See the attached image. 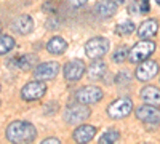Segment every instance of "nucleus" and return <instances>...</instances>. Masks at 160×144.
Returning a JSON list of instances; mask_svg holds the SVG:
<instances>
[{
  "label": "nucleus",
  "instance_id": "23",
  "mask_svg": "<svg viewBox=\"0 0 160 144\" xmlns=\"http://www.w3.org/2000/svg\"><path fill=\"white\" fill-rule=\"evenodd\" d=\"M118 139H120V133L117 132L115 128H109L106 133L101 135L99 142H101V144H111V142H117Z\"/></svg>",
  "mask_w": 160,
  "mask_h": 144
},
{
  "label": "nucleus",
  "instance_id": "28",
  "mask_svg": "<svg viewBox=\"0 0 160 144\" xmlns=\"http://www.w3.org/2000/svg\"><path fill=\"white\" fill-rule=\"evenodd\" d=\"M88 3V0H69V5L72 7V8H83L85 5Z\"/></svg>",
  "mask_w": 160,
  "mask_h": 144
},
{
  "label": "nucleus",
  "instance_id": "2",
  "mask_svg": "<svg viewBox=\"0 0 160 144\" xmlns=\"http://www.w3.org/2000/svg\"><path fill=\"white\" fill-rule=\"evenodd\" d=\"M154 51H155V43L148 40V38H141V42L135 43L130 50H128V56L127 59L133 64H138L144 59H148L154 55Z\"/></svg>",
  "mask_w": 160,
  "mask_h": 144
},
{
  "label": "nucleus",
  "instance_id": "29",
  "mask_svg": "<svg viewBox=\"0 0 160 144\" xmlns=\"http://www.w3.org/2000/svg\"><path fill=\"white\" fill-rule=\"evenodd\" d=\"M42 144H61V141L58 138H45L42 141Z\"/></svg>",
  "mask_w": 160,
  "mask_h": 144
},
{
  "label": "nucleus",
  "instance_id": "30",
  "mask_svg": "<svg viewBox=\"0 0 160 144\" xmlns=\"http://www.w3.org/2000/svg\"><path fill=\"white\" fill-rule=\"evenodd\" d=\"M114 2H115V3H125L127 0H114Z\"/></svg>",
  "mask_w": 160,
  "mask_h": 144
},
{
  "label": "nucleus",
  "instance_id": "9",
  "mask_svg": "<svg viewBox=\"0 0 160 144\" xmlns=\"http://www.w3.org/2000/svg\"><path fill=\"white\" fill-rule=\"evenodd\" d=\"M139 66L136 67V78L139 82H149L157 75L158 72V62L154 59H144L141 62H138Z\"/></svg>",
  "mask_w": 160,
  "mask_h": 144
},
{
  "label": "nucleus",
  "instance_id": "27",
  "mask_svg": "<svg viewBox=\"0 0 160 144\" xmlns=\"http://www.w3.org/2000/svg\"><path fill=\"white\" fill-rule=\"evenodd\" d=\"M130 82V74L128 72H118L115 75V83L117 85H125Z\"/></svg>",
  "mask_w": 160,
  "mask_h": 144
},
{
  "label": "nucleus",
  "instance_id": "3",
  "mask_svg": "<svg viewBox=\"0 0 160 144\" xmlns=\"http://www.w3.org/2000/svg\"><path fill=\"white\" fill-rule=\"evenodd\" d=\"M91 115V109L87 104L77 102V104H71V106L66 107L64 111V120L71 123V125H80L83 123L85 120L90 119Z\"/></svg>",
  "mask_w": 160,
  "mask_h": 144
},
{
  "label": "nucleus",
  "instance_id": "21",
  "mask_svg": "<svg viewBox=\"0 0 160 144\" xmlns=\"http://www.w3.org/2000/svg\"><path fill=\"white\" fill-rule=\"evenodd\" d=\"M15 38L8 34H0V56L2 55H7L10 51L15 48Z\"/></svg>",
  "mask_w": 160,
  "mask_h": 144
},
{
  "label": "nucleus",
  "instance_id": "18",
  "mask_svg": "<svg viewBox=\"0 0 160 144\" xmlns=\"http://www.w3.org/2000/svg\"><path fill=\"white\" fill-rule=\"evenodd\" d=\"M15 64L21 69V71H32L37 64H38V58L34 53H26L19 58L15 59Z\"/></svg>",
  "mask_w": 160,
  "mask_h": 144
},
{
  "label": "nucleus",
  "instance_id": "1",
  "mask_svg": "<svg viewBox=\"0 0 160 144\" xmlns=\"http://www.w3.org/2000/svg\"><path fill=\"white\" fill-rule=\"evenodd\" d=\"M7 139L10 142H32L37 138V130L31 122H24V120H15L7 127Z\"/></svg>",
  "mask_w": 160,
  "mask_h": 144
},
{
  "label": "nucleus",
  "instance_id": "26",
  "mask_svg": "<svg viewBox=\"0 0 160 144\" xmlns=\"http://www.w3.org/2000/svg\"><path fill=\"white\" fill-rule=\"evenodd\" d=\"M42 10L47 13V15H53V13H58V3L53 2V0H50V2H45Z\"/></svg>",
  "mask_w": 160,
  "mask_h": 144
},
{
  "label": "nucleus",
  "instance_id": "5",
  "mask_svg": "<svg viewBox=\"0 0 160 144\" xmlns=\"http://www.w3.org/2000/svg\"><path fill=\"white\" fill-rule=\"evenodd\" d=\"M109 51V40L106 37H93L85 43V55L90 59H99Z\"/></svg>",
  "mask_w": 160,
  "mask_h": 144
},
{
  "label": "nucleus",
  "instance_id": "25",
  "mask_svg": "<svg viewBox=\"0 0 160 144\" xmlns=\"http://www.w3.org/2000/svg\"><path fill=\"white\" fill-rule=\"evenodd\" d=\"M128 56V47L122 45V47H117L115 51H114V55H112V61L114 62H123Z\"/></svg>",
  "mask_w": 160,
  "mask_h": 144
},
{
  "label": "nucleus",
  "instance_id": "13",
  "mask_svg": "<svg viewBox=\"0 0 160 144\" xmlns=\"http://www.w3.org/2000/svg\"><path fill=\"white\" fill-rule=\"evenodd\" d=\"M11 29L19 35H28L34 31V21L29 15H21L18 16L11 24Z\"/></svg>",
  "mask_w": 160,
  "mask_h": 144
},
{
  "label": "nucleus",
  "instance_id": "8",
  "mask_svg": "<svg viewBox=\"0 0 160 144\" xmlns=\"http://www.w3.org/2000/svg\"><path fill=\"white\" fill-rule=\"evenodd\" d=\"M59 72V64L56 61H45L34 67V77L37 80H53Z\"/></svg>",
  "mask_w": 160,
  "mask_h": 144
},
{
  "label": "nucleus",
  "instance_id": "17",
  "mask_svg": "<svg viewBox=\"0 0 160 144\" xmlns=\"http://www.w3.org/2000/svg\"><path fill=\"white\" fill-rule=\"evenodd\" d=\"M139 98L148 102V104H152V106H158L160 102V91L157 87H152V85H148L144 87L141 91H139Z\"/></svg>",
  "mask_w": 160,
  "mask_h": 144
},
{
  "label": "nucleus",
  "instance_id": "15",
  "mask_svg": "<svg viewBox=\"0 0 160 144\" xmlns=\"http://www.w3.org/2000/svg\"><path fill=\"white\" fill-rule=\"evenodd\" d=\"M106 71H108L106 69V62L101 61V58L99 59H93V62L88 66V69H85L90 80H102Z\"/></svg>",
  "mask_w": 160,
  "mask_h": 144
},
{
  "label": "nucleus",
  "instance_id": "11",
  "mask_svg": "<svg viewBox=\"0 0 160 144\" xmlns=\"http://www.w3.org/2000/svg\"><path fill=\"white\" fill-rule=\"evenodd\" d=\"M136 119L144 122V123H158L160 112L158 106H152V104H142L136 109Z\"/></svg>",
  "mask_w": 160,
  "mask_h": 144
},
{
  "label": "nucleus",
  "instance_id": "20",
  "mask_svg": "<svg viewBox=\"0 0 160 144\" xmlns=\"http://www.w3.org/2000/svg\"><path fill=\"white\" fill-rule=\"evenodd\" d=\"M149 2L148 0H135L131 2L128 7V13L131 15H144V13H149Z\"/></svg>",
  "mask_w": 160,
  "mask_h": 144
},
{
  "label": "nucleus",
  "instance_id": "12",
  "mask_svg": "<svg viewBox=\"0 0 160 144\" xmlns=\"http://www.w3.org/2000/svg\"><path fill=\"white\" fill-rule=\"evenodd\" d=\"M117 13V3L114 0H99L95 5V15L101 19H109Z\"/></svg>",
  "mask_w": 160,
  "mask_h": 144
},
{
  "label": "nucleus",
  "instance_id": "22",
  "mask_svg": "<svg viewBox=\"0 0 160 144\" xmlns=\"http://www.w3.org/2000/svg\"><path fill=\"white\" fill-rule=\"evenodd\" d=\"M136 26L133 21H123L115 26V34L117 35H122V37H127V35H131L133 32H135Z\"/></svg>",
  "mask_w": 160,
  "mask_h": 144
},
{
  "label": "nucleus",
  "instance_id": "14",
  "mask_svg": "<svg viewBox=\"0 0 160 144\" xmlns=\"http://www.w3.org/2000/svg\"><path fill=\"white\" fill-rule=\"evenodd\" d=\"M96 136V128L93 127V125H80L74 130V133H72V138L75 142H90L93 138Z\"/></svg>",
  "mask_w": 160,
  "mask_h": 144
},
{
  "label": "nucleus",
  "instance_id": "6",
  "mask_svg": "<svg viewBox=\"0 0 160 144\" xmlns=\"http://www.w3.org/2000/svg\"><path fill=\"white\" fill-rule=\"evenodd\" d=\"M131 111H133V101L130 98H118L109 104L108 115L114 120H118V119L128 117L131 114Z\"/></svg>",
  "mask_w": 160,
  "mask_h": 144
},
{
  "label": "nucleus",
  "instance_id": "24",
  "mask_svg": "<svg viewBox=\"0 0 160 144\" xmlns=\"http://www.w3.org/2000/svg\"><path fill=\"white\" fill-rule=\"evenodd\" d=\"M45 26H47V29H51V31L59 29L62 26V19H61V16H58V13H53V15H48Z\"/></svg>",
  "mask_w": 160,
  "mask_h": 144
},
{
  "label": "nucleus",
  "instance_id": "7",
  "mask_svg": "<svg viewBox=\"0 0 160 144\" xmlns=\"http://www.w3.org/2000/svg\"><path fill=\"white\" fill-rule=\"evenodd\" d=\"M45 93H47V85L43 80L29 82L21 88V98L24 101H38L45 96Z\"/></svg>",
  "mask_w": 160,
  "mask_h": 144
},
{
  "label": "nucleus",
  "instance_id": "10",
  "mask_svg": "<svg viewBox=\"0 0 160 144\" xmlns=\"http://www.w3.org/2000/svg\"><path fill=\"white\" fill-rule=\"evenodd\" d=\"M85 62L82 59H72L64 66V78L68 82H77L85 75Z\"/></svg>",
  "mask_w": 160,
  "mask_h": 144
},
{
  "label": "nucleus",
  "instance_id": "4",
  "mask_svg": "<svg viewBox=\"0 0 160 144\" xmlns=\"http://www.w3.org/2000/svg\"><path fill=\"white\" fill-rule=\"evenodd\" d=\"M74 98H75L77 102H82V104H87V106H90V104L99 102V101L104 98V93H102V90H101L99 87L87 85V87H82L80 90H77L75 95H74Z\"/></svg>",
  "mask_w": 160,
  "mask_h": 144
},
{
  "label": "nucleus",
  "instance_id": "16",
  "mask_svg": "<svg viewBox=\"0 0 160 144\" xmlns=\"http://www.w3.org/2000/svg\"><path fill=\"white\" fill-rule=\"evenodd\" d=\"M158 32V21L157 19H146L138 27L139 38H152Z\"/></svg>",
  "mask_w": 160,
  "mask_h": 144
},
{
  "label": "nucleus",
  "instance_id": "19",
  "mask_svg": "<svg viewBox=\"0 0 160 144\" xmlns=\"http://www.w3.org/2000/svg\"><path fill=\"white\" fill-rule=\"evenodd\" d=\"M66 50H68V42L62 37H58V35L51 37L47 43V51L51 55H62Z\"/></svg>",
  "mask_w": 160,
  "mask_h": 144
}]
</instances>
